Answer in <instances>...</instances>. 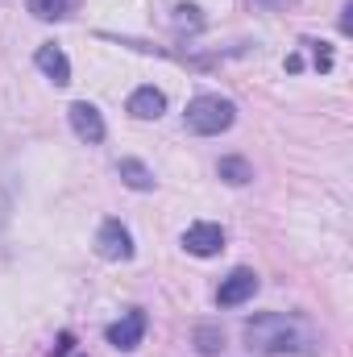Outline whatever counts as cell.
I'll return each instance as SVG.
<instances>
[{
	"mask_svg": "<svg viewBox=\"0 0 353 357\" xmlns=\"http://www.w3.org/2000/svg\"><path fill=\"white\" fill-rule=\"evenodd\" d=\"M67 116H71V129H75V137H80V142H88V146L104 142V116L91 108L88 100L71 104V108H67Z\"/></svg>",
	"mask_w": 353,
	"mask_h": 357,
	"instance_id": "52a82bcc",
	"label": "cell"
},
{
	"mask_svg": "<svg viewBox=\"0 0 353 357\" xmlns=\"http://www.w3.org/2000/svg\"><path fill=\"white\" fill-rule=\"evenodd\" d=\"M129 112L137 116V121H154V116H163L167 112V96L158 88H137L129 96Z\"/></svg>",
	"mask_w": 353,
	"mask_h": 357,
	"instance_id": "9c48e42d",
	"label": "cell"
},
{
	"mask_svg": "<svg viewBox=\"0 0 353 357\" xmlns=\"http://www.w3.org/2000/svg\"><path fill=\"white\" fill-rule=\"evenodd\" d=\"M254 291H258V274L241 266V270H233V274L220 282V291H216V303H220V307H237V303L254 299Z\"/></svg>",
	"mask_w": 353,
	"mask_h": 357,
	"instance_id": "8992f818",
	"label": "cell"
},
{
	"mask_svg": "<svg viewBox=\"0 0 353 357\" xmlns=\"http://www.w3.org/2000/svg\"><path fill=\"white\" fill-rule=\"evenodd\" d=\"M96 250L108 262H129L133 258V237H129V229L121 220H104L100 233H96Z\"/></svg>",
	"mask_w": 353,
	"mask_h": 357,
	"instance_id": "3957f363",
	"label": "cell"
},
{
	"mask_svg": "<svg viewBox=\"0 0 353 357\" xmlns=\"http://www.w3.org/2000/svg\"><path fill=\"white\" fill-rule=\"evenodd\" d=\"M246 341L258 354H303V349H312V333L303 328V320L278 316V312L250 320L246 324Z\"/></svg>",
	"mask_w": 353,
	"mask_h": 357,
	"instance_id": "6da1fadb",
	"label": "cell"
},
{
	"mask_svg": "<svg viewBox=\"0 0 353 357\" xmlns=\"http://www.w3.org/2000/svg\"><path fill=\"white\" fill-rule=\"evenodd\" d=\"M233 116H237V108H233L229 100H220V96H195V100L187 104V129L200 133V137L225 133V129L233 125Z\"/></svg>",
	"mask_w": 353,
	"mask_h": 357,
	"instance_id": "7a4b0ae2",
	"label": "cell"
},
{
	"mask_svg": "<svg viewBox=\"0 0 353 357\" xmlns=\"http://www.w3.org/2000/svg\"><path fill=\"white\" fill-rule=\"evenodd\" d=\"M121 178H125V187H133V191H150V187H154V175H150L137 158H125V162H121Z\"/></svg>",
	"mask_w": 353,
	"mask_h": 357,
	"instance_id": "8fae6325",
	"label": "cell"
},
{
	"mask_svg": "<svg viewBox=\"0 0 353 357\" xmlns=\"http://www.w3.org/2000/svg\"><path fill=\"white\" fill-rule=\"evenodd\" d=\"M33 63L42 67L46 79H54V88H67V84H71V63H67V54H63L59 46H38Z\"/></svg>",
	"mask_w": 353,
	"mask_h": 357,
	"instance_id": "ba28073f",
	"label": "cell"
},
{
	"mask_svg": "<svg viewBox=\"0 0 353 357\" xmlns=\"http://www.w3.org/2000/svg\"><path fill=\"white\" fill-rule=\"evenodd\" d=\"M142 337H146V312L142 307H133V312H125L117 324H108V345H117V349H137L142 345Z\"/></svg>",
	"mask_w": 353,
	"mask_h": 357,
	"instance_id": "5b68a950",
	"label": "cell"
},
{
	"mask_svg": "<svg viewBox=\"0 0 353 357\" xmlns=\"http://www.w3.org/2000/svg\"><path fill=\"white\" fill-rule=\"evenodd\" d=\"M183 250H187V254H195V258H212V254H220V250H225V229H220V225L200 220V225H191V229L183 233Z\"/></svg>",
	"mask_w": 353,
	"mask_h": 357,
	"instance_id": "277c9868",
	"label": "cell"
},
{
	"mask_svg": "<svg viewBox=\"0 0 353 357\" xmlns=\"http://www.w3.org/2000/svg\"><path fill=\"white\" fill-rule=\"evenodd\" d=\"M220 178L225 183H233V187H241V183H250L254 171H250V162L246 158H220Z\"/></svg>",
	"mask_w": 353,
	"mask_h": 357,
	"instance_id": "7c38bea8",
	"label": "cell"
},
{
	"mask_svg": "<svg viewBox=\"0 0 353 357\" xmlns=\"http://www.w3.org/2000/svg\"><path fill=\"white\" fill-rule=\"evenodd\" d=\"M71 349H75V337H71V333H63V337H59V345L50 349V357H67Z\"/></svg>",
	"mask_w": 353,
	"mask_h": 357,
	"instance_id": "4fadbf2b",
	"label": "cell"
},
{
	"mask_svg": "<svg viewBox=\"0 0 353 357\" xmlns=\"http://www.w3.org/2000/svg\"><path fill=\"white\" fill-rule=\"evenodd\" d=\"M25 4H29V13L42 17V21H63V17L75 8V0H25Z\"/></svg>",
	"mask_w": 353,
	"mask_h": 357,
	"instance_id": "30bf717a",
	"label": "cell"
}]
</instances>
